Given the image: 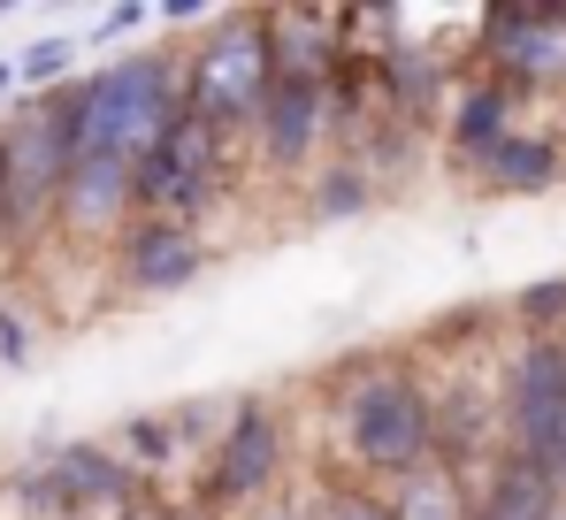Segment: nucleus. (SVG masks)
Returning a JSON list of instances; mask_svg holds the SVG:
<instances>
[{"mask_svg": "<svg viewBox=\"0 0 566 520\" xmlns=\"http://www.w3.org/2000/svg\"><path fill=\"white\" fill-rule=\"evenodd\" d=\"M54 100H62L77 162L99 154V162H130L138 169L161 146V131L185 115V70L169 54H130V62H107L93 77L62 85Z\"/></svg>", "mask_w": 566, "mask_h": 520, "instance_id": "nucleus-1", "label": "nucleus"}, {"mask_svg": "<svg viewBox=\"0 0 566 520\" xmlns=\"http://www.w3.org/2000/svg\"><path fill=\"white\" fill-rule=\"evenodd\" d=\"M70 169H77V146H70V123H62L54 92H39L31 107L0 115V184H8L0 246H31L46 222H62Z\"/></svg>", "mask_w": 566, "mask_h": 520, "instance_id": "nucleus-2", "label": "nucleus"}, {"mask_svg": "<svg viewBox=\"0 0 566 520\" xmlns=\"http://www.w3.org/2000/svg\"><path fill=\"white\" fill-rule=\"evenodd\" d=\"M276 85V54H269V15H222L214 39L185 62V107L199 123H214L222 138L230 131H261V107Z\"/></svg>", "mask_w": 566, "mask_h": 520, "instance_id": "nucleus-3", "label": "nucleus"}, {"mask_svg": "<svg viewBox=\"0 0 566 520\" xmlns=\"http://www.w3.org/2000/svg\"><path fill=\"white\" fill-rule=\"evenodd\" d=\"M337 422H345V444H353V459H360L368 475H413V467L429 459L437 429H444V422H437V398H429L413 375H398V367L360 375Z\"/></svg>", "mask_w": 566, "mask_h": 520, "instance_id": "nucleus-4", "label": "nucleus"}, {"mask_svg": "<svg viewBox=\"0 0 566 520\" xmlns=\"http://www.w3.org/2000/svg\"><path fill=\"white\" fill-rule=\"evenodd\" d=\"M214 176H222V131L199 123V115H177L161 131V146L138 162V215L146 222H191L207 199H214Z\"/></svg>", "mask_w": 566, "mask_h": 520, "instance_id": "nucleus-5", "label": "nucleus"}, {"mask_svg": "<svg viewBox=\"0 0 566 520\" xmlns=\"http://www.w3.org/2000/svg\"><path fill=\"white\" fill-rule=\"evenodd\" d=\"M505 422H513V451L559 475L566 490V337H528V352L513 360Z\"/></svg>", "mask_w": 566, "mask_h": 520, "instance_id": "nucleus-6", "label": "nucleus"}, {"mask_svg": "<svg viewBox=\"0 0 566 520\" xmlns=\"http://www.w3.org/2000/svg\"><path fill=\"white\" fill-rule=\"evenodd\" d=\"M482 54L505 85H559L566 92V8H490Z\"/></svg>", "mask_w": 566, "mask_h": 520, "instance_id": "nucleus-7", "label": "nucleus"}, {"mask_svg": "<svg viewBox=\"0 0 566 520\" xmlns=\"http://www.w3.org/2000/svg\"><path fill=\"white\" fill-rule=\"evenodd\" d=\"M276 459H283L276 414H269V406H238V422L222 429L214 459H207V475H199V506H207V513H230V506H245L253 490H269Z\"/></svg>", "mask_w": 566, "mask_h": 520, "instance_id": "nucleus-8", "label": "nucleus"}, {"mask_svg": "<svg viewBox=\"0 0 566 520\" xmlns=\"http://www.w3.org/2000/svg\"><path fill=\"white\" fill-rule=\"evenodd\" d=\"M46 490H54V513L70 520H123L138 506V475L99 444H62L46 467Z\"/></svg>", "mask_w": 566, "mask_h": 520, "instance_id": "nucleus-9", "label": "nucleus"}, {"mask_svg": "<svg viewBox=\"0 0 566 520\" xmlns=\"http://www.w3.org/2000/svg\"><path fill=\"white\" fill-rule=\"evenodd\" d=\"M199 268H207V253H199L191 222H146L138 215L123 230V283L130 291H185Z\"/></svg>", "mask_w": 566, "mask_h": 520, "instance_id": "nucleus-10", "label": "nucleus"}, {"mask_svg": "<svg viewBox=\"0 0 566 520\" xmlns=\"http://www.w3.org/2000/svg\"><path fill=\"white\" fill-rule=\"evenodd\" d=\"M322 123H329V85L322 77H276L269 85V107H261V146L276 154L283 169H298L314 154Z\"/></svg>", "mask_w": 566, "mask_h": 520, "instance_id": "nucleus-11", "label": "nucleus"}, {"mask_svg": "<svg viewBox=\"0 0 566 520\" xmlns=\"http://www.w3.org/2000/svg\"><path fill=\"white\" fill-rule=\"evenodd\" d=\"M559 475H544L536 459H521V451H505L497 467H490V482H482V498H474L468 520H559Z\"/></svg>", "mask_w": 566, "mask_h": 520, "instance_id": "nucleus-12", "label": "nucleus"}, {"mask_svg": "<svg viewBox=\"0 0 566 520\" xmlns=\"http://www.w3.org/2000/svg\"><path fill=\"white\" fill-rule=\"evenodd\" d=\"M482 176H490L497 191H544V184L559 176V146H552V138H528V131H513V138L482 162Z\"/></svg>", "mask_w": 566, "mask_h": 520, "instance_id": "nucleus-13", "label": "nucleus"}, {"mask_svg": "<svg viewBox=\"0 0 566 520\" xmlns=\"http://www.w3.org/2000/svg\"><path fill=\"white\" fill-rule=\"evenodd\" d=\"M513 100H505V85H474L468 92V107H460V123H452V146L460 154H474V162H490L505 138H513Z\"/></svg>", "mask_w": 566, "mask_h": 520, "instance_id": "nucleus-14", "label": "nucleus"}, {"mask_svg": "<svg viewBox=\"0 0 566 520\" xmlns=\"http://www.w3.org/2000/svg\"><path fill=\"white\" fill-rule=\"evenodd\" d=\"M77 54H85V46H77V39H62V31H54V39H31V46H23V54H15V85H62V77H70V70H77ZM70 85H77V77H70Z\"/></svg>", "mask_w": 566, "mask_h": 520, "instance_id": "nucleus-15", "label": "nucleus"}, {"mask_svg": "<svg viewBox=\"0 0 566 520\" xmlns=\"http://www.w3.org/2000/svg\"><path fill=\"white\" fill-rule=\"evenodd\" d=\"M521 322H528L536 337H544L552 322H566V275L559 283H528V291H521Z\"/></svg>", "mask_w": 566, "mask_h": 520, "instance_id": "nucleus-16", "label": "nucleus"}, {"mask_svg": "<svg viewBox=\"0 0 566 520\" xmlns=\"http://www.w3.org/2000/svg\"><path fill=\"white\" fill-rule=\"evenodd\" d=\"M322 520H398V506H390L382 490H337V498L322 506Z\"/></svg>", "mask_w": 566, "mask_h": 520, "instance_id": "nucleus-17", "label": "nucleus"}, {"mask_svg": "<svg viewBox=\"0 0 566 520\" xmlns=\"http://www.w3.org/2000/svg\"><path fill=\"white\" fill-rule=\"evenodd\" d=\"M360 199H368V176H360V169H329V184H322L314 207H322V215H353Z\"/></svg>", "mask_w": 566, "mask_h": 520, "instance_id": "nucleus-18", "label": "nucleus"}, {"mask_svg": "<svg viewBox=\"0 0 566 520\" xmlns=\"http://www.w3.org/2000/svg\"><path fill=\"white\" fill-rule=\"evenodd\" d=\"M23 352H31V330L0 306V360H8V367H23Z\"/></svg>", "mask_w": 566, "mask_h": 520, "instance_id": "nucleus-19", "label": "nucleus"}, {"mask_svg": "<svg viewBox=\"0 0 566 520\" xmlns=\"http://www.w3.org/2000/svg\"><path fill=\"white\" fill-rule=\"evenodd\" d=\"M146 23V8H107L99 15V39H123V31H138Z\"/></svg>", "mask_w": 566, "mask_h": 520, "instance_id": "nucleus-20", "label": "nucleus"}, {"mask_svg": "<svg viewBox=\"0 0 566 520\" xmlns=\"http://www.w3.org/2000/svg\"><path fill=\"white\" fill-rule=\"evenodd\" d=\"M0 92H15V62H0Z\"/></svg>", "mask_w": 566, "mask_h": 520, "instance_id": "nucleus-21", "label": "nucleus"}, {"mask_svg": "<svg viewBox=\"0 0 566 520\" xmlns=\"http://www.w3.org/2000/svg\"><path fill=\"white\" fill-rule=\"evenodd\" d=\"M0 222H8V184H0Z\"/></svg>", "mask_w": 566, "mask_h": 520, "instance_id": "nucleus-22", "label": "nucleus"}, {"mask_svg": "<svg viewBox=\"0 0 566 520\" xmlns=\"http://www.w3.org/2000/svg\"><path fill=\"white\" fill-rule=\"evenodd\" d=\"M269 520H298V513H269Z\"/></svg>", "mask_w": 566, "mask_h": 520, "instance_id": "nucleus-23", "label": "nucleus"}]
</instances>
